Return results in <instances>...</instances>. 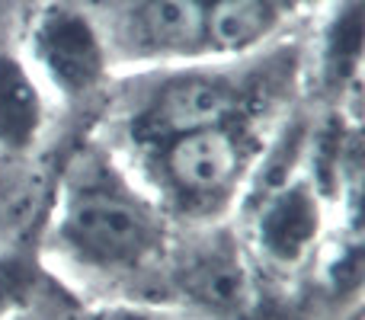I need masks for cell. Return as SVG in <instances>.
Masks as SVG:
<instances>
[{
	"instance_id": "cell-1",
	"label": "cell",
	"mask_w": 365,
	"mask_h": 320,
	"mask_svg": "<svg viewBox=\"0 0 365 320\" xmlns=\"http://www.w3.org/2000/svg\"><path fill=\"white\" fill-rule=\"evenodd\" d=\"M51 244L83 272L135 276L164 253V208L125 163L90 148L77 154L61 182Z\"/></svg>"
},
{
	"instance_id": "cell-2",
	"label": "cell",
	"mask_w": 365,
	"mask_h": 320,
	"mask_svg": "<svg viewBox=\"0 0 365 320\" xmlns=\"http://www.w3.org/2000/svg\"><path fill=\"white\" fill-rule=\"evenodd\" d=\"M285 51L244 58H208V61L164 64L141 77L125 109V135L135 148L177 138L195 128L234 119L244 113L269 109L272 90L282 83Z\"/></svg>"
},
{
	"instance_id": "cell-3",
	"label": "cell",
	"mask_w": 365,
	"mask_h": 320,
	"mask_svg": "<svg viewBox=\"0 0 365 320\" xmlns=\"http://www.w3.org/2000/svg\"><path fill=\"white\" fill-rule=\"evenodd\" d=\"M263 113H244L177 138L138 148L148 192L182 215L212 218L225 212L257 170L263 151Z\"/></svg>"
},
{
	"instance_id": "cell-4",
	"label": "cell",
	"mask_w": 365,
	"mask_h": 320,
	"mask_svg": "<svg viewBox=\"0 0 365 320\" xmlns=\"http://www.w3.org/2000/svg\"><path fill=\"white\" fill-rule=\"evenodd\" d=\"M23 61L42 90L48 87L64 103H77L103 87L113 68V51L93 13L55 0L32 16Z\"/></svg>"
},
{
	"instance_id": "cell-5",
	"label": "cell",
	"mask_w": 365,
	"mask_h": 320,
	"mask_svg": "<svg viewBox=\"0 0 365 320\" xmlns=\"http://www.w3.org/2000/svg\"><path fill=\"white\" fill-rule=\"evenodd\" d=\"M202 23V58L263 51L295 13L317 0H192Z\"/></svg>"
},
{
	"instance_id": "cell-6",
	"label": "cell",
	"mask_w": 365,
	"mask_h": 320,
	"mask_svg": "<svg viewBox=\"0 0 365 320\" xmlns=\"http://www.w3.org/2000/svg\"><path fill=\"white\" fill-rule=\"evenodd\" d=\"M321 199L308 180H289L263 199L257 215V244L269 263L295 266L321 237Z\"/></svg>"
},
{
	"instance_id": "cell-7",
	"label": "cell",
	"mask_w": 365,
	"mask_h": 320,
	"mask_svg": "<svg viewBox=\"0 0 365 320\" xmlns=\"http://www.w3.org/2000/svg\"><path fill=\"white\" fill-rule=\"evenodd\" d=\"M45 132V90L29 64L13 51H0V154L19 158L38 145Z\"/></svg>"
},
{
	"instance_id": "cell-8",
	"label": "cell",
	"mask_w": 365,
	"mask_h": 320,
	"mask_svg": "<svg viewBox=\"0 0 365 320\" xmlns=\"http://www.w3.org/2000/svg\"><path fill=\"white\" fill-rule=\"evenodd\" d=\"M180 291L208 311H237L250 295L240 253L231 244H208L195 250L180 269Z\"/></svg>"
},
{
	"instance_id": "cell-9",
	"label": "cell",
	"mask_w": 365,
	"mask_h": 320,
	"mask_svg": "<svg viewBox=\"0 0 365 320\" xmlns=\"http://www.w3.org/2000/svg\"><path fill=\"white\" fill-rule=\"evenodd\" d=\"M362 0H336L321 32V71L334 87H346L359 74Z\"/></svg>"
},
{
	"instance_id": "cell-10",
	"label": "cell",
	"mask_w": 365,
	"mask_h": 320,
	"mask_svg": "<svg viewBox=\"0 0 365 320\" xmlns=\"http://www.w3.org/2000/svg\"><path fill=\"white\" fill-rule=\"evenodd\" d=\"M36 289V263L23 250L0 247V320L19 314Z\"/></svg>"
},
{
	"instance_id": "cell-11",
	"label": "cell",
	"mask_w": 365,
	"mask_h": 320,
	"mask_svg": "<svg viewBox=\"0 0 365 320\" xmlns=\"http://www.w3.org/2000/svg\"><path fill=\"white\" fill-rule=\"evenodd\" d=\"M6 224H10V202L0 192V247H4V237H6Z\"/></svg>"
},
{
	"instance_id": "cell-12",
	"label": "cell",
	"mask_w": 365,
	"mask_h": 320,
	"mask_svg": "<svg viewBox=\"0 0 365 320\" xmlns=\"http://www.w3.org/2000/svg\"><path fill=\"white\" fill-rule=\"evenodd\" d=\"M6 320H29V317H26L23 311H19V314H13V317H6Z\"/></svg>"
}]
</instances>
